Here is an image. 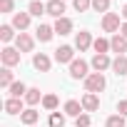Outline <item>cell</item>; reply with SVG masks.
Wrapping results in <instances>:
<instances>
[{"label":"cell","mask_w":127,"mask_h":127,"mask_svg":"<svg viewBox=\"0 0 127 127\" xmlns=\"http://www.w3.org/2000/svg\"><path fill=\"white\" fill-rule=\"evenodd\" d=\"M105 87H107V80H105L102 72H90V75L85 77V90H87V92H95V95H97V92H102Z\"/></svg>","instance_id":"6da1fadb"},{"label":"cell","mask_w":127,"mask_h":127,"mask_svg":"<svg viewBox=\"0 0 127 127\" xmlns=\"http://www.w3.org/2000/svg\"><path fill=\"white\" fill-rule=\"evenodd\" d=\"M20 55H23V52H20L18 47H10V45L0 50V60H3L5 67H15L18 62H20Z\"/></svg>","instance_id":"7a4b0ae2"},{"label":"cell","mask_w":127,"mask_h":127,"mask_svg":"<svg viewBox=\"0 0 127 127\" xmlns=\"http://www.w3.org/2000/svg\"><path fill=\"white\" fill-rule=\"evenodd\" d=\"M87 70H90V65H87L82 57H80V60L75 57V60L70 62V77H72V80H85V77L90 75Z\"/></svg>","instance_id":"3957f363"},{"label":"cell","mask_w":127,"mask_h":127,"mask_svg":"<svg viewBox=\"0 0 127 127\" xmlns=\"http://www.w3.org/2000/svg\"><path fill=\"white\" fill-rule=\"evenodd\" d=\"M120 28H122V25H120V15H117V13H105V15H102V30H105V32L117 35Z\"/></svg>","instance_id":"277c9868"},{"label":"cell","mask_w":127,"mask_h":127,"mask_svg":"<svg viewBox=\"0 0 127 127\" xmlns=\"http://www.w3.org/2000/svg\"><path fill=\"white\" fill-rule=\"evenodd\" d=\"M55 60L60 62V65H70V62L75 60V47L72 45H60L55 50Z\"/></svg>","instance_id":"5b68a950"},{"label":"cell","mask_w":127,"mask_h":127,"mask_svg":"<svg viewBox=\"0 0 127 127\" xmlns=\"http://www.w3.org/2000/svg\"><path fill=\"white\" fill-rule=\"evenodd\" d=\"M92 35L87 32V30H80L77 35H75V50H80V52H85L87 47H92Z\"/></svg>","instance_id":"8992f818"},{"label":"cell","mask_w":127,"mask_h":127,"mask_svg":"<svg viewBox=\"0 0 127 127\" xmlns=\"http://www.w3.org/2000/svg\"><path fill=\"white\" fill-rule=\"evenodd\" d=\"M15 47H18L20 52H32V47H35V40H32L28 32H20V35L15 37Z\"/></svg>","instance_id":"52a82bcc"},{"label":"cell","mask_w":127,"mask_h":127,"mask_svg":"<svg viewBox=\"0 0 127 127\" xmlns=\"http://www.w3.org/2000/svg\"><path fill=\"white\" fill-rule=\"evenodd\" d=\"M80 102H82V110H85V112H95V110H100V97H97L95 92H85Z\"/></svg>","instance_id":"ba28073f"},{"label":"cell","mask_w":127,"mask_h":127,"mask_svg":"<svg viewBox=\"0 0 127 127\" xmlns=\"http://www.w3.org/2000/svg\"><path fill=\"white\" fill-rule=\"evenodd\" d=\"M23 102H25L23 97H8L3 107H5L8 115H23V112H25V110H23Z\"/></svg>","instance_id":"9c48e42d"},{"label":"cell","mask_w":127,"mask_h":127,"mask_svg":"<svg viewBox=\"0 0 127 127\" xmlns=\"http://www.w3.org/2000/svg\"><path fill=\"white\" fill-rule=\"evenodd\" d=\"M32 65H35V70H40V72H47V70L52 67V60H50L45 52H35V55H32Z\"/></svg>","instance_id":"30bf717a"},{"label":"cell","mask_w":127,"mask_h":127,"mask_svg":"<svg viewBox=\"0 0 127 127\" xmlns=\"http://www.w3.org/2000/svg\"><path fill=\"white\" fill-rule=\"evenodd\" d=\"M62 13H65V0H47V15L60 20V18H65Z\"/></svg>","instance_id":"8fae6325"},{"label":"cell","mask_w":127,"mask_h":127,"mask_svg":"<svg viewBox=\"0 0 127 127\" xmlns=\"http://www.w3.org/2000/svg\"><path fill=\"white\" fill-rule=\"evenodd\" d=\"M110 50L117 52V55H125V52H127V37H122L120 32L112 35V37H110Z\"/></svg>","instance_id":"7c38bea8"},{"label":"cell","mask_w":127,"mask_h":127,"mask_svg":"<svg viewBox=\"0 0 127 127\" xmlns=\"http://www.w3.org/2000/svg\"><path fill=\"white\" fill-rule=\"evenodd\" d=\"M90 65L95 67V72H105L107 67H112V60H110V55H97L95 52V57H92Z\"/></svg>","instance_id":"4fadbf2b"},{"label":"cell","mask_w":127,"mask_h":127,"mask_svg":"<svg viewBox=\"0 0 127 127\" xmlns=\"http://www.w3.org/2000/svg\"><path fill=\"white\" fill-rule=\"evenodd\" d=\"M13 28L20 30V32H25L30 28V13H15L13 15Z\"/></svg>","instance_id":"5bb4252c"},{"label":"cell","mask_w":127,"mask_h":127,"mask_svg":"<svg viewBox=\"0 0 127 127\" xmlns=\"http://www.w3.org/2000/svg\"><path fill=\"white\" fill-rule=\"evenodd\" d=\"M112 72H115L117 77H125V75H127V55H117V57L112 60Z\"/></svg>","instance_id":"9a60e30c"},{"label":"cell","mask_w":127,"mask_h":127,"mask_svg":"<svg viewBox=\"0 0 127 127\" xmlns=\"http://www.w3.org/2000/svg\"><path fill=\"white\" fill-rule=\"evenodd\" d=\"M37 120H40V112H37L35 107H28V110L20 115V122H23V125H28V127H35V125H37Z\"/></svg>","instance_id":"2e32d148"},{"label":"cell","mask_w":127,"mask_h":127,"mask_svg":"<svg viewBox=\"0 0 127 127\" xmlns=\"http://www.w3.org/2000/svg\"><path fill=\"white\" fill-rule=\"evenodd\" d=\"M55 35H70L72 32V20L70 18H60V20H55Z\"/></svg>","instance_id":"e0dca14e"},{"label":"cell","mask_w":127,"mask_h":127,"mask_svg":"<svg viewBox=\"0 0 127 127\" xmlns=\"http://www.w3.org/2000/svg\"><path fill=\"white\" fill-rule=\"evenodd\" d=\"M62 112L70 115V117H80L85 110H82V102H77V100H67V102H65V107H62Z\"/></svg>","instance_id":"ac0fdd59"},{"label":"cell","mask_w":127,"mask_h":127,"mask_svg":"<svg viewBox=\"0 0 127 127\" xmlns=\"http://www.w3.org/2000/svg\"><path fill=\"white\" fill-rule=\"evenodd\" d=\"M52 35H55V28H50V25H37V30H35V37L40 42H50Z\"/></svg>","instance_id":"d6986e66"},{"label":"cell","mask_w":127,"mask_h":127,"mask_svg":"<svg viewBox=\"0 0 127 127\" xmlns=\"http://www.w3.org/2000/svg\"><path fill=\"white\" fill-rule=\"evenodd\" d=\"M28 13L40 18V15H47V3H42V0H32V3L28 5Z\"/></svg>","instance_id":"ffe728a7"},{"label":"cell","mask_w":127,"mask_h":127,"mask_svg":"<svg viewBox=\"0 0 127 127\" xmlns=\"http://www.w3.org/2000/svg\"><path fill=\"white\" fill-rule=\"evenodd\" d=\"M42 97H45V95H40V90H37V87H30V90H28V95H25V102H28L30 107H35L37 102H42Z\"/></svg>","instance_id":"44dd1931"},{"label":"cell","mask_w":127,"mask_h":127,"mask_svg":"<svg viewBox=\"0 0 127 127\" xmlns=\"http://www.w3.org/2000/svg\"><path fill=\"white\" fill-rule=\"evenodd\" d=\"M8 92H10V97H23V100H25V95H28V87H25L23 82H13V85L8 87Z\"/></svg>","instance_id":"7402d4cb"},{"label":"cell","mask_w":127,"mask_h":127,"mask_svg":"<svg viewBox=\"0 0 127 127\" xmlns=\"http://www.w3.org/2000/svg\"><path fill=\"white\" fill-rule=\"evenodd\" d=\"M13 82H15V80H13V70H10V67H3V70H0V87L8 90Z\"/></svg>","instance_id":"603a6c76"},{"label":"cell","mask_w":127,"mask_h":127,"mask_svg":"<svg viewBox=\"0 0 127 127\" xmlns=\"http://www.w3.org/2000/svg\"><path fill=\"white\" fill-rule=\"evenodd\" d=\"M15 37L18 35H15V28L13 25H0V40H3V42H10Z\"/></svg>","instance_id":"cb8c5ba5"},{"label":"cell","mask_w":127,"mask_h":127,"mask_svg":"<svg viewBox=\"0 0 127 127\" xmlns=\"http://www.w3.org/2000/svg\"><path fill=\"white\" fill-rule=\"evenodd\" d=\"M92 47H95L97 55H107V50H110V40H107V37H97V40L92 42Z\"/></svg>","instance_id":"d4e9b609"},{"label":"cell","mask_w":127,"mask_h":127,"mask_svg":"<svg viewBox=\"0 0 127 127\" xmlns=\"http://www.w3.org/2000/svg\"><path fill=\"white\" fill-rule=\"evenodd\" d=\"M57 102H60V100H57V95H45L40 105H42L45 110H50V112H55V110H57Z\"/></svg>","instance_id":"484cf974"},{"label":"cell","mask_w":127,"mask_h":127,"mask_svg":"<svg viewBox=\"0 0 127 127\" xmlns=\"http://www.w3.org/2000/svg\"><path fill=\"white\" fill-rule=\"evenodd\" d=\"M50 127H65V115L55 110V112L50 115Z\"/></svg>","instance_id":"4316f807"},{"label":"cell","mask_w":127,"mask_h":127,"mask_svg":"<svg viewBox=\"0 0 127 127\" xmlns=\"http://www.w3.org/2000/svg\"><path fill=\"white\" fill-rule=\"evenodd\" d=\"M95 13H110V0H92Z\"/></svg>","instance_id":"83f0119b"},{"label":"cell","mask_w":127,"mask_h":127,"mask_svg":"<svg viewBox=\"0 0 127 127\" xmlns=\"http://www.w3.org/2000/svg\"><path fill=\"white\" fill-rule=\"evenodd\" d=\"M125 120L127 117H122V115H112V117H107V127H125Z\"/></svg>","instance_id":"f1b7e54d"},{"label":"cell","mask_w":127,"mask_h":127,"mask_svg":"<svg viewBox=\"0 0 127 127\" xmlns=\"http://www.w3.org/2000/svg\"><path fill=\"white\" fill-rule=\"evenodd\" d=\"M72 5H75V10H77V13H85V10H90V8H92V0H72Z\"/></svg>","instance_id":"f546056e"},{"label":"cell","mask_w":127,"mask_h":127,"mask_svg":"<svg viewBox=\"0 0 127 127\" xmlns=\"http://www.w3.org/2000/svg\"><path fill=\"white\" fill-rule=\"evenodd\" d=\"M75 127H90V115L82 112L80 117H75Z\"/></svg>","instance_id":"4dcf8cb0"},{"label":"cell","mask_w":127,"mask_h":127,"mask_svg":"<svg viewBox=\"0 0 127 127\" xmlns=\"http://www.w3.org/2000/svg\"><path fill=\"white\" fill-rule=\"evenodd\" d=\"M13 8H15L13 0H0V13H13Z\"/></svg>","instance_id":"1f68e13d"},{"label":"cell","mask_w":127,"mask_h":127,"mask_svg":"<svg viewBox=\"0 0 127 127\" xmlns=\"http://www.w3.org/2000/svg\"><path fill=\"white\" fill-rule=\"evenodd\" d=\"M117 115L127 117V100H120V102H117Z\"/></svg>","instance_id":"d6a6232c"},{"label":"cell","mask_w":127,"mask_h":127,"mask_svg":"<svg viewBox=\"0 0 127 127\" xmlns=\"http://www.w3.org/2000/svg\"><path fill=\"white\" fill-rule=\"evenodd\" d=\"M120 35H122V37H127V23H122V28H120Z\"/></svg>","instance_id":"836d02e7"},{"label":"cell","mask_w":127,"mask_h":127,"mask_svg":"<svg viewBox=\"0 0 127 127\" xmlns=\"http://www.w3.org/2000/svg\"><path fill=\"white\" fill-rule=\"evenodd\" d=\"M122 18H125V23H127V5L122 8Z\"/></svg>","instance_id":"e575fe53"}]
</instances>
